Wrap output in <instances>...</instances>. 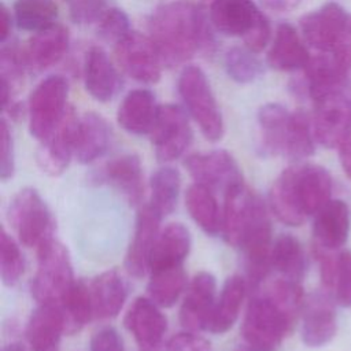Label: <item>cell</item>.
<instances>
[{
  "label": "cell",
  "instance_id": "cell-1",
  "mask_svg": "<svg viewBox=\"0 0 351 351\" xmlns=\"http://www.w3.org/2000/svg\"><path fill=\"white\" fill-rule=\"evenodd\" d=\"M213 27L202 5L181 0L159 5L148 19L149 38L165 66L181 64L197 51L213 47Z\"/></svg>",
  "mask_w": 351,
  "mask_h": 351
},
{
  "label": "cell",
  "instance_id": "cell-2",
  "mask_svg": "<svg viewBox=\"0 0 351 351\" xmlns=\"http://www.w3.org/2000/svg\"><path fill=\"white\" fill-rule=\"evenodd\" d=\"M332 177L325 167L314 163L293 165L274 180L269 206L278 221L299 226L332 200Z\"/></svg>",
  "mask_w": 351,
  "mask_h": 351
},
{
  "label": "cell",
  "instance_id": "cell-3",
  "mask_svg": "<svg viewBox=\"0 0 351 351\" xmlns=\"http://www.w3.org/2000/svg\"><path fill=\"white\" fill-rule=\"evenodd\" d=\"M258 126L265 155L302 160L314 154L311 118L304 111L289 112L278 103H267L258 111Z\"/></svg>",
  "mask_w": 351,
  "mask_h": 351
},
{
  "label": "cell",
  "instance_id": "cell-4",
  "mask_svg": "<svg viewBox=\"0 0 351 351\" xmlns=\"http://www.w3.org/2000/svg\"><path fill=\"white\" fill-rule=\"evenodd\" d=\"M208 15L215 30L241 37L254 52H261L269 43V21L252 0H213Z\"/></svg>",
  "mask_w": 351,
  "mask_h": 351
},
{
  "label": "cell",
  "instance_id": "cell-5",
  "mask_svg": "<svg viewBox=\"0 0 351 351\" xmlns=\"http://www.w3.org/2000/svg\"><path fill=\"white\" fill-rule=\"evenodd\" d=\"M295 321L265 292L255 293L247 304L241 335L258 351H274L293 328Z\"/></svg>",
  "mask_w": 351,
  "mask_h": 351
},
{
  "label": "cell",
  "instance_id": "cell-6",
  "mask_svg": "<svg viewBox=\"0 0 351 351\" xmlns=\"http://www.w3.org/2000/svg\"><path fill=\"white\" fill-rule=\"evenodd\" d=\"M178 93L185 111L196 122L202 134L210 141L222 138L225 126L221 110L204 71L186 66L178 77Z\"/></svg>",
  "mask_w": 351,
  "mask_h": 351
},
{
  "label": "cell",
  "instance_id": "cell-7",
  "mask_svg": "<svg viewBox=\"0 0 351 351\" xmlns=\"http://www.w3.org/2000/svg\"><path fill=\"white\" fill-rule=\"evenodd\" d=\"M70 255L63 244L49 239L37 248V270L32 295L37 303H59L74 284Z\"/></svg>",
  "mask_w": 351,
  "mask_h": 351
},
{
  "label": "cell",
  "instance_id": "cell-8",
  "mask_svg": "<svg viewBox=\"0 0 351 351\" xmlns=\"http://www.w3.org/2000/svg\"><path fill=\"white\" fill-rule=\"evenodd\" d=\"M8 222L19 243L38 248L52 239L53 219L51 211L34 188L21 189L10 202Z\"/></svg>",
  "mask_w": 351,
  "mask_h": 351
},
{
  "label": "cell",
  "instance_id": "cell-9",
  "mask_svg": "<svg viewBox=\"0 0 351 351\" xmlns=\"http://www.w3.org/2000/svg\"><path fill=\"white\" fill-rule=\"evenodd\" d=\"M69 82L63 75L44 78L29 97V132L40 143L45 141L62 123L69 107Z\"/></svg>",
  "mask_w": 351,
  "mask_h": 351
},
{
  "label": "cell",
  "instance_id": "cell-10",
  "mask_svg": "<svg viewBox=\"0 0 351 351\" xmlns=\"http://www.w3.org/2000/svg\"><path fill=\"white\" fill-rule=\"evenodd\" d=\"M188 112L178 104L159 106L149 137L160 162H173L184 155L192 143Z\"/></svg>",
  "mask_w": 351,
  "mask_h": 351
},
{
  "label": "cell",
  "instance_id": "cell-11",
  "mask_svg": "<svg viewBox=\"0 0 351 351\" xmlns=\"http://www.w3.org/2000/svg\"><path fill=\"white\" fill-rule=\"evenodd\" d=\"M115 59L121 69L133 80L155 84L160 80L163 60L149 36L130 32L115 44Z\"/></svg>",
  "mask_w": 351,
  "mask_h": 351
},
{
  "label": "cell",
  "instance_id": "cell-12",
  "mask_svg": "<svg viewBox=\"0 0 351 351\" xmlns=\"http://www.w3.org/2000/svg\"><path fill=\"white\" fill-rule=\"evenodd\" d=\"M311 123L318 144L337 148L351 132V99L344 92H336L314 100Z\"/></svg>",
  "mask_w": 351,
  "mask_h": 351
},
{
  "label": "cell",
  "instance_id": "cell-13",
  "mask_svg": "<svg viewBox=\"0 0 351 351\" xmlns=\"http://www.w3.org/2000/svg\"><path fill=\"white\" fill-rule=\"evenodd\" d=\"M348 16L340 4L326 3L300 18L302 36L318 52L332 53L347 27Z\"/></svg>",
  "mask_w": 351,
  "mask_h": 351
},
{
  "label": "cell",
  "instance_id": "cell-14",
  "mask_svg": "<svg viewBox=\"0 0 351 351\" xmlns=\"http://www.w3.org/2000/svg\"><path fill=\"white\" fill-rule=\"evenodd\" d=\"M185 169L195 180L210 189L223 193L234 185L243 184V174L236 159L225 149L197 152L185 158Z\"/></svg>",
  "mask_w": 351,
  "mask_h": 351
},
{
  "label": "cell",
  "instance_id": "cell-15",
  "mask_svg": "<svg viewBox=\"0 0 351 351\" xmlns=\"http://www.w3.org/2000/svg\"><path fill=\"white\" fill-rule=\"evenodd\" d=\"M263 206L265 203L244 182L225 192L221 234L229 245L239 248Z\"/></svg>",
  "mask_w": 351,
  "mask_h": 351
},
{
  "label": "cell",
  "instance_id": "cell-16",
  "mask_svg": "<svg viewBox=\"0 0 351 351\" xmlns=\"http://www.w3.org/2000/svg\"><path fill=\"white\" fill-rule=\"evenodd\" d=\"M351 218L348 206L339 199L329 200L315 215L313 222V245L315 256L341 251L350 233Z\"/></svg>",
  "mask_w": 351,
  "mask_h": 351
},
{
  "label": "cell",
  "instance_id": "cell-17",
  "mask_svg": "<svg viewBox=\"0 0 351 351\" xmlns=\"http://www.w3.org/2000/svg\"><path fill=\"white\" fill-rule=\"evenodd\" d=\"M217 281L208 271L197 273L185 289L180 307V322L188 332L207 330L215 302Z\"/></svg>",
  "mask_w": 351,
  "mask_h": 351
},
{
  "label": "cell",
  "instance_id": "cell-18",
  "mask_svg": "<svg viewBox=\"0 0 351 351\" xmlns=\"http://www.w3.org/2000/svg\"><path fill=\"white\" fill-rule=\"evenodd\" d=\"M333 298L325 292H315L304 300L302 310V340L308 347H322L336 335L337 318Z\"/></svg>",
  "mask_w": 351,
  "mask_h": 351
},
{
  "label": "cell",
  "instance_id": "cell-19",
  "mask_svg": "<svg viewBox=\"0 0 351 351\" xmlns=\"http://www.w3.org/2000/svg\"><path fill=\"white\" fill-rule=\"evenodd\" d=\"M123 324L143 351L155 350L167 330V319L149 298H136L126 311Z\"/></svg>",
  "mask_w": 351,
  "mask_h": 351
},
{
  "label": "cell",
  "instance_id": "cell-20",
  "mask_svg": "<svg viewBox=\"0 0 351 351\" xmlns=\"http://www.w3.org/2000/svg\"><path fill=\"white\" fill-rule=\"evenodd\" d=\"M77 125L78 118L74 110L69 107L58 129L41 143L37 151V163L48 176H60L67 169L74 155Z\"/></svg>",
  "mask_w": 351,
  "mask_h": 351
},
{
  "label": "cell",
  "instance_id": "cell-21",
  "mask_svg": "<svg viewBox=\"0 0 351 351\" xmlns=\"http://www.w3.org/2000/svg\"><path fill=\"white\" fill-rule=\"evenodd\" d=\"M160 221L162 217L149 204L140 207L125 258V267L130 276L140 278L149 269V258L160 232Z\"/></svg>",
  "mask_w": 351,
  "mask_h": 351
},
{
  "label": "cell",
  "instance_id": "cell-22",
  "mask_svg": "<svg viewBox=\"0 0 351 351\" xmlns=\"http://www.w3.org/2000/svg\"><path fill=\"white\" fill-rule=\"evenodd\" d=\"M69 43V30L60 23H53L47 29L36 32L22 49L26 69L43 71L56 64L66 55Z\"/></svg>",
  "mask_w": 351,
  "mask_h": 351
},
{
  "label": "cell",
  "instance_id": "cell-23",
  "mask_svg": "<svg viewBox=\"0 0 351 351\" xmlns=\"http://www.w3.org/2000/svg\"><path fill=\"white\" fill-rule=\"evenodd\" d=\"M84 85L86 92L101 103L114 99L122 85L118 70L99 47H92L85 55Z\"/></svg>",
  "mask_w": 351,
  "mask_h": 351
},
{
  "label": "cell",
  "instance_id": "cell-24",
  "mask_svg": "<svg viewBox=\"0 0 351 351\" xmlns=\"http://www.w3.org/2000/svg\"><path fill=\"white\" fill-rule=\"evenodd\" d=\"M112 130L100 114L85 112L77 125L74 156L80 163L88 165L101 158L110 148Z\"/></svg>",
  "mask_w": 351,
  "mask_h": 351
},
{
  "label": "cell",
  "instance_id": "cell-25",
  "mask_svg": "<svg viewBox=\"0 0 351 351\" xmlns=\"http://www.w3.org/2000/svg\"><path fill=\"white\" fill-rule=\"evenodd\" d=\"M303 70L306 89L313 101L330 93L344 92L350 82V73L330 53L319 52Z\"/></svg>",
  "mask_w": 351,
  "mask_h": 351
},
{
  "label": "cell",
  "instance_id": "cell-26",
  "mask_svg": "<svg viewBox=\"0 0 351 351\" xmlns=\"http://www.w3.org/2000/svg\"><path fill=\"white\" fill-rule=\"evenodd\" d=\"M104 181L121 192L130 204H138L144 195L143 166L136 154H123L107 162L99 174Z\"/></svg>",
  "mask_w": 351,
  "mask_h": 351
},
{
  "label": "cell",
  "instance_id": "cell-27",
  "mask_svg": "<svg viewBox=\"0 0 351 351\" xmlns=\"http://www.w3.org/2000/svg\"><path fill=\"white\" fill-rule=\"evenodd\" d=\"M62 335H64V324L59 303H38L26 326V339L32 351H58Z\"/></svg>",
  "mask_w": 351,
  "mask_h": 351
},
{
  "label": "cell",
  "instance_id": "cell-28",
  "mask_svg": "<svg viewBox=\"0 0 351 351\" xmlns=\"http://www.w3.org/2000/svg\"><path fill=\"white\" fill-rule=\"evenodd\" d=\"M155 95L145 88L130 90L118 107L117 121L130 134H149L158 114Z\"/></svg>",
  "mask_w": 351,
  "mask_h": 351
},
{
  "label": "cell",
  "instance_id": "cell-29",
  "mask_svg": "<svg viewBox=\"0 0 351 351\" xmlns=\"http://www.w3.org/2000/svg\"><path fill=\"white\" fill-rule=\"evenodd\" d=\"M310 59L298 30L289 23L278 25L267 52L269 66L278 71H295L304 69Z\"/></svg>",
  "mask_w": 351,
  "mask_h": 351
},
{
  "label": "cell",
  "instance_id": "cell-30",
  "mask_svg": "<svg viewBox=\"0 0 351 351\" xmlns=\"http://www.w3.org/2000/svg\"><path fill=\"white\" fill-rule=\"evenodd\" d=\"M191 245L192 240L189 230L182 223H169L156 237L149 258V273L154 270L182 266L191 251Z\"/></svg>",
  "mask_w": 351,
  "mask_h": 351
},
{
  "label": "cell",
  "instance_id": "cell-31",
  "mask_svg": "<svg viewBox=\"0 0 351 351\" xmlns=\"http://www.w3.org/2000/svg\"><path fill=\"white\" fill-rule=\"evenodd\" d=\"M324 291L341 307H351V251L317 258Z\"/></svg>",
  "mask_w": 351,
  "mask_h": 351
},
{
  "label": "cell",
  "instance_id": "cell-32",
  "mask_svg": "<svg viewBox=\"0 0 351 351\" xmlns=\"http://www.w3.org/2000/svg\"><path fill=\"white\" fill-rule=\"evenodd\" d=\"M89 288L95 317L110 319L121 313L128 296V287L117 270H107L99 274Z\"/></svg>",
  "mask_w": 351,
  "mask_h": 351
},
{
  "label": "cell",
  "instance_id": "cell-33",
  "mask_svg": "<svg viewBox=\"0 0 351 351\" xmlns=\"http://www.w3.org/2000/svg\"><path fill=\"white\" fill-rule=\"evenodd\" d=\"M247 280L241 276L229 277L215 302L207 330L222 335L228 332L240 315V310L247 292Z\"/></svg>",
  "mask_w": 351,
  "mask_h": 351
},
{
  "label": "cell",
  "instance_id": "cell-34",
  "mask_svg": "<svg viewBox=\"0 0 351 351\" xmlns=\"http://www.w3.org/2000/svg\"><path fill=\"white\" fill-rule=\"evenodd\" d=\"M185 207L206 234L217 236L222 232V211L213 189L199 182L192 184L185 193Z\"/></svg>",
  "mask_w": 351,
  "mask_h": 351
},
{
  "label": "cell",
  "instance_id": "cell-35",
  "mask_svg": "<svg viewBox=\"0 0 351 351\" xmlns=\"http://www.w3.org/2000/svg\"><path fill=\"white\" fill-rule=\"evenodd\" d=\"M63 315L64 335L73 336L82 330V328L95 317L90 288L82 281H74L71 288L59 302Z\"/></svg>",
  "mask_w": 351,
  "mask_h": 351
},
{
  "label": "cell",
  "instance_id": "cell-36",
  "mask_svg": "<svg viewBox=\"0 0 351 351\" xmlns=\"http://www.w3.org/2000/svg\"><path fill=\"white\" fill-rule=\"evenodd\" d=\"M271 269L281 277L298 281L304 277L307 262L300 241L292 234H280L271 247Z\"/></svg>",
  "mask_w": 351,
  "mask_h": 351
},
{
  "label": "cell",
  "instance_id": "cell-37",
  "mask_svg": "<svg viewBox=\"0 0 351 351\" xmlns=\"http://www.w3.org/2000/svg\"><path fill=\"white\" fill-rule=\"evenodd\" d=\"M181 191L180 171L171 166L158 169L149 180V206L163 218L171 214L178 203Z\"/></svg>",
  "mask_w": 351,
  "mask_h": 351
},
{
  "label": "cell",
  "instance_id": "cell-38",
  "mask_svg": "<svg viewBox=\"0 0 351 351\" xmlns=\"http://www.w3.org/2000/svg\"><path fill=\"white\" fill-rule=\"evenodd\" d=\"M147 285L148 298L159 307L174 306L186 288V274L182 266L154 270Z\"/></svg>",
  "mask_w": 351,
  "mask_h": 351
},
{
  "label": "cell",
  "instance_id": "cell-39",
  "mask_svg": "<svg viewBox=\"0 0 351 351\" xmlns=\"http://www.w3.org/2000/svg\"><path fill=\"white\" fill-rule=\"evenodd\" d=\"M58 5L53 0H16L14 3V19L25 32H40L56 23Z\"/></svg>",
  "mask_w": 351,
  "mask_h": 351
},
{
  "label": "cell",
  "instance_id": "cell-40",
  "mask_svg": "<svg viewBox=\"0 0 351 351\" xmlns=\"http://www.w3.org/2000/svg\"><path fill=\"white\" fill-rule=\"evenodd\" d=\"M256 52L244 47H232L225 53V70L233 81L239 84H250L262 74V63L255 55Z\"/></svg>",
  "mask_w": 351,
  "mask_h": 351
},
{
  "label": "cell",
  "instance_id": "cell-41",
  "mask_svg": "<svg viewBox=\"0 0 351 351\" xmlns=\"http://www.w3.org/2000/svg\"><path fill=\"white\" fill-rule=\"evenodd\" d=\"M25 271V259L18 243L3 229L0 237V277L5 287H14Z\"/></svg>",
  "mask_w": 351,
  "mask_h": 351
},
{
  "label": "cell",
  "instance_id": "cell-42",
  "mask_svg": "<svg viewBox=\"0 0 351 351\" xmlns=\"http://www.w3.org/2000/svg\"><path fill=\"white\" fill-rule=\"evenodd\" d=\"M132 32L130 21L121 8L111 7L97 22V34L101 40L117 44Z\"/></svg>",
  "mask_w": 351,
  "mask_h": 351
},
{
  "label": "cell",
  "instance_id": "cell-43",
  "mask_svg": "<svg viewBox=\"0 0 351 351\" xmlns=\"http://www.w3.org/2000/svg\"><path fill=\"white\" fill-rule=\"evenodd\" d=\"M69 10L74 23L88 25L99 22L108 8L107 0H69Z\"/></svg>",
  "mask_w": 351,
  "mask_h": 351
},
{
  "label": "cell",
  "instance_id": "cell-44",
  "mask_svg": "<svg viewBox=\"0 0 351 351\" xmlns=\"http://www.w3.org/2000/svg\"><path fill=\"white\" fill-rule=\"evenodd\" d=\"M15 170V154L14 141L7 121L1 119V162H0V178L7 181L14 176Z\"/></svg>",
  "mask_w": 351,
  "mask_h": 351
},
{
  "label": "cell",
  "instance_id": "cell-45",
  "mask_svg": "<svg viewBox=\"0 0 351 351\" xmlns=\"http://www.w3.org/2000/svg\"><path fill=\"white\" fill-rule=\"evenodd\" d=\"M163 351H211L210 343L195 332H184L173 336Z\"/></svg>",
  "mask_w": 351,
  "mask_h": 351
},
{
  "label": "cell",
  "instance_id": "cell-46",
  "mask_svg": "<svg viewBox=\"0 0 351 351\" xmlns=\"http://www.w3.org/2000/svg\"><path fill=\"white\" fill-rule=\"evenodd\" d=\"M89 351H125L123 340L117 329L106 326L93 333Z\"/></svg>",
  "mask_w": 351,
  "mask_h": 351
},
{
  "label": "cell",
  "instance_id": "cell-47",
  "mask_svg": "<svg viewBox=\"0 0 351 351\" xmlns=\"http://www.w3.org/2000/svg\"><path fill=\"white\" fill-rule=\"evenodd\" d=\"M337 148H339L340 165L346 176L351 180V132L344 137V140L340 143Z\"/></svg>",
  "mask_w": 351,
  "mask_h": 351
},
{
  "label": "cell",
  "instance_id": "cell-48",
  "mask_svg": "<svg viewBox=\"0 0 351 351\" xmlns=\"http://www.w3.org/2000/svg\"><path fill=\"white\" fill-rule=\"evenodd\" d=\"M263 5L276 12H289L299 7L303 0H261Z\"/></svg>",
  "mask_w": 351,
  "mask_h": 351
},
{
  "label": "cell",
  "instance_id": "cell-49",
  "mask_svg": "<svg viewBox=\"0 0 351 351\" xmlns=\"http://www.w3.org/2000/svg\"><path fill=\"white\" fill-rule=\"evenodd\" d=\"M11 26H12V16L8 12V8L4 4H1V8H0V41H1V44H4L7 41V38L10 37Z\"/></svg>",
  "mask_w": 351,
  "mask_h": 351
},
{
  "label": "cell",
  "instance_id": "cell-50",
  "mask_svg": "<svg viewBox=\"0 0 351 351\" xmlns=\"http://www.w3.org/2000/svg\"><path fill=\"white\" fill-rule=\"evenodd\" d=\"M1 351H26V348L21 343H10Z\"/></svg>",
  "mask_w": 351,
  "mask_h": 351
},
{
  "label": "cell",
  "instance_id": "cell-51",
  "mask_svg": "<svg viewBox=\"0 0 351 351\" xmlns=\"http://www.w3.org/2000/svg\"><path fill=\"white\" fill-rule=\"evenodd\" d=\"M234 351H258V350H255V348L250 347L248 344H244V346H239Z\"/></svg>",
  "mask_w": 351,
  "mask_h": 351
}]
</instances>
